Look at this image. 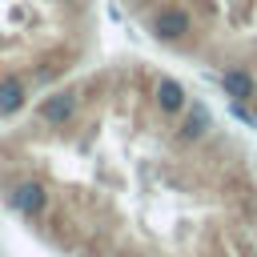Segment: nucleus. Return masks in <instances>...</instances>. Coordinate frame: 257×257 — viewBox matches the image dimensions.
Returning <instances> with one entry per match:
<instances>
[{"label":"nucleus","instance_id":"f257e3e1","mask_svg":"<svg viewBox=\"0 0 257 257\" xmlns=\"http://www.w3.org/2000/svg\"><path fill=\"white\" fill-rule=\"evenodd\" d=\"M149 32L161 40V44H181L193 36V12L185 4H161L153 16H149Z\"/></svg>","mask_w":257,"mask_h":257},{"label":"nucleus","instance_id":"f03ea898","mask_svg":"<svg viewBox=\"0 0 257 257\" xmlns=\"http://www.w3.org/2000/svg\"><path fill=\"white\" fill-rule=\"evenodd\" d=\"M4 201H8V209H12L16 217L36 221V217H44V209H48V185L36 181V177H20V181L8 185Z\"/></svg>","mask_w":257,"mask_h":257},{"label":"nucleus","instance_id":"7ed1b4c3","mask_svg":"<svg viewBox=\"0 0 257 257\" xmlns=\"http://www.w3.org/2000/svg\"><path fill=\"white\" fill-rule=\"evenodd\" d=\"M76 112H80V92L76 88H56L36 104V120L44 128H64V124L76 120Z\"/></svg>","mask_w":257,"mask_h":257},{"label":"nucleus","instance_id":"20e7f679","mask_svg":"<svg viewBox=\"0 0 257 257\" xmlns=\"http://www.w3.org/2000/svg\"><path fill=\"white\" fill-rule=\"evenodd\" d=\"M153 104H157V112L161 116H181L185 108H189V92H185V84L177 80V76H157V84H153Z\"/></svg>","mask_w":257,"mask_h":257},{"label":"nucleus","instance_id":"39448f33","mask_svg":"<svg viewBox=\"0 0 257 257\" xmlns=\"http://www.w3.org/2000/svg\"><path fill=\"white\" fill-rule=\"evenodd\" d=\"M209 128H213L209 104H193V100H189V108L177 116V141H181V145H197Z\"/></svg>","mask_w":257,"mask_h":257},{"label":"nucleus","instance_id":"423d86ee","mask_svg":"<svg viewBox=\"0 0 257 257\" xmlns=\"http://www.w3.org/2000/svg\"><path fill=\"white\" fill-rule=\"evenodd\" d=\"M221 88L229 92V100H253V96H257V80H253V72L241 68V64H233V68L221 72Z\"/></svg>","mask_w":257,"mask_h":257},{"label":"nucleus","instance_id":"0eeeda50","mask_svg":"<svg viewBox=\"0 0 257 257\" xmlns=\"http://www.w3.org/2000/svg\"><path fill=\"white\" fill-rule=\"evenodd\" d=\"M24 100H28V80L16 76V72H8L0 80V116H16L24 108Z\"/></svg>","mask_w":257,"mask_h":257},{"label":"nucleus","instance_id":"6e6552de","mask_svg":"<svg viewBox=\"0 0 257 257\" xmlns=\"http://www.w3.org/2000/svg\"><path fill=\"white\" fill-rule=\"evenodd\" d=\"M229 112H233L237 120H245V124H257V112L245 108V100H229Z\"/></svg>","mask_w":257,"mask_h":257},{"label":"nucleus","instance_id":"1a4fd4ad","mask_svg":"<svg viewBox=\"0 0 257 257\" xmlns=\"http://www.w3.org/2000/svg\"><path fill=\"white\" fill-rule=\"evenodd\" d=\"M60 4H68V8H80V4H84V0H60Z\"/></svg>","mask_w":257,"mask_h":257},{"label":"nucleus","instance_id":"9d476101","mask_svg":"<svg viewBox=\"0 0 257 257\" xmlns=\"http://www.w3.org/2000/svg\"><path fill=\"white\" fill-rule=\"evenodd\" d=\"M253 112H257V96H253Z\"/></svg>","mask_w":257,"mask_h":257}]
</instances>
